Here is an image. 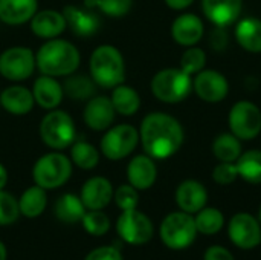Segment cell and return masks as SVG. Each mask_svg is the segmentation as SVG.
<instances>
[{"label":"cell","mask_w":261,"mask_h":260,"mask_svg":"<svg viewBox=\"0 0 261 260\" xmlns=\"http://www.w3.org/2000/svg\"><path fill=\"white\" fill-rule=\"evenodd\" d=\"M84 260H124L116 247H99L92 250Z\"/></svg>","instance_id":"cell-40"},{"label":"cell","mask_w":261,"mask_h":260,"mask_svg":"<svg viewBox=\"0 0 261 260\" xmlns=\"http://www.w3.org/2000/svg\"><path fill=\"white\" fill-rule=\"evenodd\" d=\"M208 201V193L203 184L194 179L184 181L176 190V202L185 213L194 215L200 211Z\"/></svg>","instance_id":"cell-16"},{"label":"cell","mask_w":261,"mask_h":260,"mask_svg":"<svg viewBox=\"0 0 261 260\" xmlns=\"http://www.w3.org/2000/svg\"><path fill=\"white\" fill-rule=\"evenodd\" d=\"M90 77L102 89H113L124 83L125 64L122 54L112 44L98 46L90 55Z\"/></svg>","instance_id":"cell-3"},{"label":"cell","mask_w":261,"mask_h":260,"mask_svg":"<svg viewBox=\"0 0 261 260\" xmlns=\"http://www.w3.org/2000/svg\"><path fill=\"white\" fill-rule=\"evenodd\" d=\"M229 127L239 139H254L261 132L260 109L251 101L236 103L229 112Z\"/></svg>","instance_id":"cell-11"},{"label":"cell","mask_w":261,"mask_h":260,"mask_svg":"<svg viewBox=\"0 0 261 260\" xmlns=\"http://www.w3.org/2000/svg\"><path fill=\"white\" fill-rule=\"evenodd\" d=\"M38 9V0H0V20L17 26L29 21Z\"/></svg>","instance_id":"cell-23"},{"label":"cell","mask_w":261,"mask_h":260,"mask_svg":"<svg viewBox=\"0 0 261 260\" xmlns=\"http://www.w3.org/2000/svg\"><path fill=\"white\" fill-rule=\"evenodd\" d=\"M139 139L148 156L167 159L182 147L184 129L171 115L153 112L142 120Z\"/></svg>","instance_id":"cell-1"},{"label":"cell","mask_w":261,"mask_h":260,"mask_svg":"<svg viewBox=\"0 0 261 260\" xmlns=\"http://www.w3.org/2000/svg\"><path fill=\"white\" fill-rule=\"evenodd\" d=\"M229 239L242 250H252L261 244L260 221L249 213H237L229 221Z\"/></svg>","instance_id":"cell-12"},{"label":"cell","mask_w":261,"mask_h":260,"mask_svg":"<svg viewBox=\"0 0 261 260\" xmlns=\"http://www.w3.org/2000/svg\"><path fill=\"white\" fill-rule=\"evenodd\" d=\"M54 211L58 221L64 224H75V222H81L86 213V207L80 196L66 193L57 199Z\"/></svg>","instance_id":"cell-27"},{"label":"cell","mask_w":261,"mask_h":260,"mask_svg":"<svg viewBox=\"0 0 261 260\" xmlns=\"http://www.w3.org/2000/svg\"><path fill=\"white\" fill-rule=\"evenodd\" d=\"M115 107L112 100L107 97H93L87 101L84 107V123L96 132L107 130L115 120Z\"/></svg>","instance_id":"cell-14"},{"label":"cell","mask_w":261,"mask_h":260,"mask_svg":"<svg viewBox=\"0 0 261 260\" xmlns=\"http://www.w3.org/2000/svg\"><path fill=\"white\" fill-rule=\"evenodd\" d=\"M113 199L116 202V205L122 210V211H127V210H135L139 204V195H138V190L130 185V184H125V185H121L118 187L116 192H113Z\"/></svg>","instance_id":"cell-38"},{"label":"cell","mask_w":261,"mask_h":260,"mask_svg":"<svg viewBox=\"0 0 261 260\" xmlns=\"http://www.w3.org/2000/svg\"><path fill=\"white\" fill-rule=\"evenodd\" d=\"M40 136L43 143L54 150L67 149L73 144L76 138L75 123L69 113L54 109L41 120Z\"/></svg>","instance_id":"cell-6"},{"label":"cell","mask_w":261,"mask_h":260,"mask_svg":"<svg viewBox=\"0 0 261 260\" xmlns=\"http://www.w3.org/2000/svg\"><path fill=\"white\" fill-rule=\"evenodd\" d=\"M203 260H236L234 256L220 245H213L205 251Z\"/></svg>","instance_id":"cell-42"},{"label":"cell","mask_w":261,"mask_h":260,"mask_svg":"<svg viewBox=\"0 0 261 260\" xmlns=\"http://www.w3.org/2000/svg\"><path fill=\"white\" fill-rule=\"evenodd\" d=\"M239 176L249 184H261V152L249 150L236 161Z\"/></svg>","instance_id":"cell-30"},{"label":"cell","mask_w":261,"mask_h":260,"mask_svg":"<svg viewBox=\"0 0 261 260\" xmlns=\"http://www.w3.org/2000/svg\"><path fill=\"white\" fill-rule=\"evenodd\" d=\"M63 15L66 18V25L70 28V31L81 38L92 37L98 32L101 20L99 17L92 11H84L76 6H64Z\"/></svg>","instance_id":"cell-17"},{"label":"cell","mask_w":261,"mask_h":260,"mask_svg":"<svg viewBox=\"0 0 261 260\" xmlns=\"http://www.w3.org/2000/svg\"><path fill=\"white\" fill-rule=\"evenodd\" d=\"M95 87H96V83L93 81V78L86 77L84 74L70 75L63 84V90L67 93V97L78 100V101L92 98L95 93Z\"/></svg>","instance_id":"cell-31"},{"label":"cell","mask_w":261,"mask_h":260,"mask_svg":"<svg viewBox=\"0 0 261 260\" xmlns=\"http://www.w3.org/2000/svg\"><path fill=\"white\" fill-rule=\"evenodd\" d=\"M196 221V228L197 233L206 234V236H213L217 234L223 225H225V218L222 215L220 210L217 208H202L200 211H197V216L194 218Z\"/></svg>","instance_id":"cell-33"},{"label":"cell","mask_w":261,"mask_h":260,"mask_svg":"<svg viewBox=\"0 0 261 260\" xmlns=\"http://www.w3.org/2000/svg\"><path fill=\"white\" fill-rule=\"evenodd\" d=\"M193 89L203 101L220 103L229 92V83L217 70H200L193 81Z\"/></svg>","instance_id":"cell-13"},{"label":"cell","mask_w":261,"mask_h":260,"mask_svg":"<svg viewBox=\"0 0 261 260\" xmlns=\"http://www.w3.org/2000/svg\"><path fill=\"white\" fill-rule=\"evenodd\" d=\"M84 230L92 236H104L110 230V219L102 210H89L84 213L83 219Z\"/></svg>","instance_id":"cell-34"},{"label":"cell","mask_w":261,"mask_h":260,"mask_svg":"<svg viewBox=\"0 0 261 260\" xmlns=\"http://www.w3.org/2000/svg\"><path fill=\"white\" fill-rule=\"evenodd\" d=\"M193 89L191 75L182 69H162L151 80L153 95L167 104H176L184 101Z\"/></svg>","instance_id":"cell-4"},{"label":"cell","mask_w":261,"mask_h":260,"mask_svg":"<svg viewBox=\"0 0 261 260\" xmlns=\"http://www.w3.org/2000/svg\"><path fill=\"white\" fill-rule=\"evenodd\" d=\"M2 107L11 115H26L32 110L35 100L32 90L23 86H9L0 93Z\"/></svg>","instance_id":"cell-24"},{"label":"cell","mask_w":261,"mask_h":260,"mask_svg":"<svg viewBox=\"0 0 261 260\" xmlns=\"http://www.w3.org/2000/svg\"><path fill=\"white\" fill-rule=\"evenodd\" d=\"M80 52L67 40L50 38L35 55V64L43 75L64 77L73 74L80 66Z\"/></svg>","instance_id":"cell-2"},{"label":"cell","mask_w":261,"mask_h":260,"mask_svg":"<svg viewBox=\"0 0 261 260\" xmlns=\"http://www.w3.org/2000/svg\"><path fill=\"white\" fill-rule=\"evenodd\" d=\"M239 176L236 162H220L214 170H213V179L220 184V185H228L232 184Z\"/></svg>","instance_id":"cell-39"},{"label":"cell","mask_w":261,"mask_h":260,"mask_svg":"<svg viewBox=\"0 0 261 260\" xmlns=\"http://www.w3.org/2000/svg\"><path fill=\"white\" fill-rule=\"evenodd\" d=\"M20 216L18 201L8 192L0 190V225H11Z\"/></svg>","instance_id":"cell-36"},{"label":"cell","mask_w":261,"mask_h":260,"mask_svg":"<svg viewBox=\"0 0 261 260\" xmlns=\"http://www.w3.org/2000/svg\"><path fill=\"white\" fill-rule=\"evenodd\" d=\"M6 182H8V172H6L5 166H3V164H0V190H3V188H5Z\"/></svg>","instance_id":"cell-44"},{"label":"cell","mask_w":261,"mask_h":260,"mask_svg":"<svg viewBox=\"0 0 261 260\" xmlns=\"http://www.w3.org/2000/svg\"><path fill=\"white\" fill-rule=\"evenodd\" d=\"M213 153L220 162H236L242 155L240 139L232 133H222L213 143Z\"/></svg>","instance_id":"cell-29"},{"label":"cell","mask_w":261,"mask_h":260,"mask_svg":"<svg viewBox=\"0 0 261 260\" xmlns=\"http://www.w3.org/2000/svg\"><path fill=\"white\" fill-rule=\"evenodd\" d=\"M70 159L76 167L83 170H92L99 162V153L90 143L80 141L70 146Z\"/></svg>","instance_id":"cell-32"},{"label":"cell","mask_w":261,"mask_h":260,"mask_svg":"<svg viewBox=\"0 0 261 260\" xmlns=\"http://www.w3.org/2000/svg\"><path fill=\"white\" fill-rule=\"evenodd\" d=\"M158 169L151 156L148 155H138L135 156L127 167V178L128 184L133 185L136 190H147L156 182Z\"/></svg>","instance_id":"cell-19"},{"label":"cell","mask_w":261,"mask_h":260,"mask_svg":"<svg viewBox=\"0 0 261 260\" xmlns=\"http://www.w3.org/2000/svg\"><path fill=\"white\" fill-rule=\"evenodd\" d=\"M171 35L182 46H194L203 35V23L196 14H182L173 21Z\"/></svg>","instance_id":"cell-22"},{"label":"cell","mask_w":261,"mask_h":260,"mask_svg":"<svg viewBox=\"0 0 261 260\" xmlns=\"http://www.w3.org/2000/svg\"><path fill=\"white\" fill-rule=\"evenodd\" d=\"M258 221H260V224H261V205H260V210H258Z\"/></svg>","instance_id":"cell-46"},{"label":"cell","mask_w":261,"mask_h":260,"mask_svg":"<svg viewBox=\"0 0 261 260\" xmlns=\"http://www.w3.org/2000/svg\"><path fill=\"white\" fill-rule=\"evenodd\" d=\"M210 44L213 49L216 51H223L228 44V34L225 32L223 26H216L211 31V38H210Z\"/></svg>","instance_id":"cell-41"},{"label":"cell","mask_w":261,"mask_h":260,"mask_svg":"<svg viewBox=\"0 0 261 260\" xmlns=\"http://www.w3.org/2000/svg\"><path fill=\"white\" fill-rule=\"evenodd\" d=\"M32 95H34L35 103L40 107L54 110L61 104L64 90H63V86L55 80V77L41 75L34 81Z\"/></svg>","instance_id":"cell-21"},{"label":"cell","mask_w":261,"mask_h":260,"mask_svg":"<svg viewBox=\"0 0 261 260\" xmlns=\"http://www.w3.org/2000/svg\"><path fill=\"white\" fill-rule=\"evenodd\" d=\"M237 43L248 52L260 54L261 52V20L248 17L237 23L236 26Z\"/></svg>","instance_id":"cell-25"},{"label":"cell","mask_w":261,"mask_h":260,"mask_svg":"<svg viewBox=\"0 0 261 260\" xmlns=\"http://www.w3.org/2000/svg\"><path fill=\"white\" fill-rule=\"evenodd\" d=\"M46 205H47L46 190L37 184L29 187L26 192H23V195L18 199L20 215H23L24 218H29V219L38 218L46 210Z\"/></svg>","instance_id":"cell-26"},{"label":"cell","mask_w":261,"mask_h":260,"mask_svg":"<svg viewBox=\"0 0 261 260\" xmlns=\"http://www.w3.org/2000/svg\"><path fill=\"white\" fill-rule=\"evenodd\" d=\"M205 63H206L205 52L199 48L190 46V49L185 51L180 58V69L185 70L187 74L193 75V74H199L203 69Z\"/></svg>","instance_id":"cell-37"},{"label":"cell","mask_w":261,"mask_h":260,"mask_svg":"<svg viewBox=\"0 0 261 260\" xmlns=\"http://www.w3.org/2000/svg\"><path fill=\"white\" fill-rule=\"evenodd\" d=\"M242 0H202V9L210 21L216 26L234 23L242 12Z\"/></svg>","instance_id":"cell-20"},{"label":"cell","mask_w":261,"mask_h":260,"mask_svg":"<svg viewBox=\"0 0 261 260\" xmlns=\"http://www.w3.org/2000/svg\"><path fill=\"white\" fill-rule=\"evenodd\" d=\"M194 0H165L167 6H170L171 9H176V11H180V9H185L188 8Z\"/></svg>","instance_id":"cell-43"},{"label":"cell","mask_w":261,"mask_h":260,"mask_svg":"<svg viewBox=\"0 0 261 260\" xmlns=\"http://www.w3.org/2000/svg\"><path fill=\"white\" fill-rule=\"evenodd\" d=\"M196 236V221L190 213H170L161 224V241L171 250H184L190 247Z\"/></svg>","instance_id":"cell-7"},{"label":"cell","mask_w":261,"mask_h":260,"mask_svg":"<svg viewBox=\"0 0 261 260\" xmlns=\"http://www.w3.org/2000/svg\"><path fill=\"white\" fill-rule=\"evenodd\" d=\"M67 28L63 12L55 9L37 11L31 18V31L41 38H57Z\"/></svg>","instance_id":"cell-18"},{"label":"cell","mask_w":261,"mask_h":260,"mask_svg":"<svg viewBox=\"0 0 261 260\" xmlns=\"http://www.w3.org/2000/svg\"><path fill=\"white\" fill-rule=\"evenodd\" d=\"M35 54L24 46H14L0 55V74L11 81H23L35 70Z\"/></svg>","instance_id":"cell-10"},{"label":"cell","mask_w":261,"mask_h":260,"mask_svg":"<svg viewBox=\"0 0 261 260\" xmlns=\"http://www.w3.org/2000/svg\"><path fill=\"white\" fill-rule=\"evenodd\" d=\"M116 231L124 242L130 245H144L151 241L154 227L147 215L135 208L122 211L116 222Z\"/></svg>","instance_id":"cell-9"},{"label":"cell","mask_w":261,"mask_h":260,"mask_svg":"<svg viewBox=\"0 0 261 260\" xmlns=\"http://www.w3.org/2000/svg\"><path fill=\"white\" fill-rule=\"evenodd\" d=\"M70 175L72 161L60 152L43 155L32 169L34 182L44 190H54L64 185L69 181Z\"/></svg>","instance_id":"cell-5"},{"label":"cell","mask_w":261,"mask_h":260,"mask_svg":"<svg viewBox=\"0 0 261 260\" xmlns=\"http://www.w3.org/2000/svg\"><path fill=\"white\" fill-rule=\"evenodd\" d=\"M80 198L87 210H102L113 199L112 182L102 176H93L84 182Z\"/></svg>","instance_id":"cell-15"},{"label":"cell","mask_w":261,"mask_h":260,"mask_svg":"<svg viewBox=\"0 0 261 260\" xmlns=\"http://www.w3.org/2000/svg\"><path fill=\"white\" fill-rule=\"evenodd\" d=\"M139 143V132L130 124H118L109 127L101 139V152L112 161L128 156Z\"/></svg>","instance_id":"cell-8"},{"label":"cell","mask_w":261,"mask_h":260,"mask_svg":"<svg viewBox=\"0 0 261 260\" xmlns=\"http://www.w3.org/2000/svg\"><path fill=\"white\" fill-rule=\"evenodd\" d=\"M89 8H98L109 17H124L132 9L133 0H86Z\"/></svg>","instance_id":"cell-35"},{"label":"cell","mask_w":261,"mask_h":260,"mask_svg":"<svg viewBox=\"0 0 261 260\" xmlns=\"http://www.w3.org/2000/svg\"><path fill=\"white\" fill-rule=\"evenodd\" d=\"M0 260H6V247L2 241H0Z\"/></svg>","instance_id":"cell-45"},{"label":"cell","mask_w":261,"mask_h":260,"mask_svg":"<svg viewBox=\"0 0 261 260\" xmlns=\"http://www.w3.org/2000/svg\"><path fill=\"white\" fill-rule=\"evenodd\" d=\"M110 100L115 107V112L119 115H124V116L135 115L141 107L139 93L133 87L125 86V84H119V86L113 87Z\"/></svg>","instance_id":"cell-28"}]
</instances>
